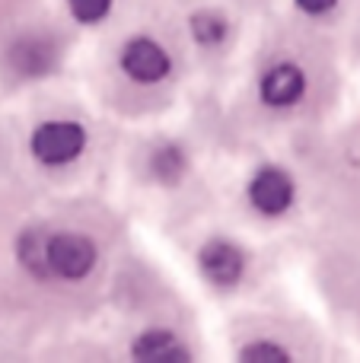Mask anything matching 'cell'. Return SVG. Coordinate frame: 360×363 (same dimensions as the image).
Returning <instances> with one entry per match:
<instances>
[{"label": "cell", "mask_w": 360, "mask_h": 363, "mask_svg": "<svg viewBox=\"0 0 360 363\" xmlns=\"http://www.w3.org/2000/svg\"><path fill=\"white\" fill-rule=\"evenodd\" d=\"M86 147V134L74 121H48L32 134V153L45 166H61L77 160Z\"/></svg>", "instance_id": "6da1fadb"}, {"label": "cell", "mask_w": 360, "mask_h": 363, "mask_svg": "<svg viewBox=\"0 0 360 363\" xmlns=\"http://www.w3.org/2000/svg\"><path fill=\"white\" fill-rule=\"evenodd\" d=\"M48 264L61 277H86L96 264L93 239L80 233H55L48 236Z\"/></svg>", "instance_id": "7a4b0ae2"}, {"label": "cell", "mask_w": 360, "mask_h": 363, "mask_svg": "<svg viewBox=\"0 0 360 363\" xmlns=\"http://www.w3.org/2000/svg\"><path fill=\"white\" fill-rule=\"evenodd\" d=\"M121 67L137 83H157L169 74V55L150 38H134L121 55Z\"/></svg>", "instance_id": "3957f363"}, {"label": "cell", "mask_w": 360, "mask_h": 363, "mask_svg": "<svg viewBox=\"0 0 360 363\" xmlns=\"http://www.w3.org/2000/svg\"><path fill=\"white\" fill-rule=\"evenodd\" d=\"M249 198H252L255 211L268 213V217L284 213L293 201V182L281 169H261L249 185Z\"/></svg>", "instance_id": "277c9868"}, {"label": "cell", "mask_w": 360, "mask_h": 363, "mask_svg": "<svg viewBox=\"0 0 360 363\" xmlns=\"http://www.w3.org/2000/svg\"><path fill=\"white\" fill-rule=\"evenodd\" d=\"M201 271L217 287H233L242 277V252L230 242H208L201 249Z\"/></svg>", "instance_id": "5b68a950"}, {"label": "cell", "mask_w": 360, "mask_h": 363, "mask_svg": "<svg viewBox=\"0 0 360 363\" xmlns=\"http://www.w3.org/2000/svg\"><path fill=\"white\" fill-rule=\"evenodd\" d=\"M303 86H306V80L297 64H278L261 80V99L268 106H293L303 96Z\"/></svg>", "instance_id": "8992f818"}, {"label": "cell", "mask_w": 360, "mask_h": 363, "mask_svg": "<svg viewBox=\"0 0 360 363\" xmlns=\"http://www.w3.org/2000/svg\"><path fill=\"white\" fill-rule=\"evenodd\" d=\"M134 357L147 363H176V360H185L189 354H185V347L169 332H147L134 345Z\"/></svg>", "instance_id": "52a82bcc"}, {"label": "cell", "mask_w": 360, "mask_h": 363, "mask_svg": "<svg viewBox=\"0 0 360 363\" xmlns=\"http://www.w3.org/2000/svg\"><path fill=\"white\" fill-rule=\"evenodd\" d=\"M10 64L19 74H45V70L55 64V55H51V48L45 42L26 38V42H19L16 48L10 51Z\"/></svg>", "instance_id": "ba28073f"}, {"label": "cell", "mask_w": 360, "mask_h": 363, "mask_svg": "<svg viewBox=\"0 0 360 363\" xmlns=\"http://www.w3.org/2000/svg\"><path fill=\"white\" fill-rule=\"evenodd\" d=\"M19 258H23V264L29 271H35V274H51L48 236H42V233H29V236L23 239V245H19Z\"/></svg>", "instance_id": "9c48e42d"}, {"label": "cell", "mask_w": 360, "mask_h": 363, "mask_svg": "<svg viewBox=\"0 0 360 363\" xmlns=\"http://www.w3.org/2000/svg\"><path fill=\"white\" fill-rule=\"evenodd\" d=\"M191 29H195V38L201 45H217L227 35V19H223L220 13H198V16L191 19Z\"/></svg>", "instance_id": "30bf717a"}, {"label": "cell", "mask_w": 360, "mask_h": 363, "mask_svg": "<svg viewBox=\"0 0 360 363\" xmlns=\"http://www.w3.org/2000/svg\"><path fill=\"white\" fill-rule=\"evenodd\" d=\"M67 4H70V13L80 23H96V19H102L108 13L112 0H67Z\"/></svg>", "instance_id": "8fae6325"}, {"label": "cell", "mask_w": 360, "mask_h": 363, "mask_svg": "<svg viewBox=\"0 0 360 363\" xmlns=\"http://www.w3.org/2000/svg\"><path fill=\"white\" fill-rule=\"evenodd\" d=\"M153 172H157L159 179H179L182 176V157H179V150H172V147L159 150L157 160H153Z\"/></svg>", "instance_id": "7c38bea8"}, {"label": "cell", "mask_w": 360, "mask_h": 363, "mask_svg": "<svg viewBox=\"0 0 360 363\" xmlns=\"http://www.w3.org/2000/svg\"><path fill=\"white\" fill-rule=\"evenodd\" d=\"M242 360H274V363H281V360H287V354H284V347H278V345H249L246 351H242Z\"/></svg>", "instance_id": "4fadbf2b"}, {"label": "cell", "mask_w": 360, "mask_h": 363, "mask_svg": "<svg viewBox=\"0 0 360 363\" xmlns=\"http://www.w3.org/2000/svg\"><path fill=\"white\" fill-rule=\"evenodd\" d=\"M297 4H300V10H306V13H325V10H332L338 0H297Z\"/></svg>", "instance_id": "5bb4252c"}]
</instances>
